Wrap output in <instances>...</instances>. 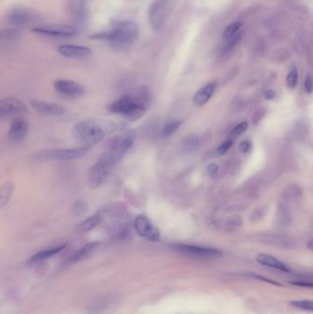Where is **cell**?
<instances>
[{
	"mask_svg": "<svg viewBox=\"0 0 313 314\" xmlns=\"http://www.w3.org/2000/svg\"><path fill=\"white\" fill-rule=\"evenodd\" d=\"M150 102V95L145 87L137 89L133 95H127L112 103L109 111L112 113L123 115L130 120H137L145 112Z\"/></svg>",
	"mask_w": 313,
	"mask_h": 314,
	"instance_id": "1",
	"label": "cell"
},
{
	"mask_svg": "<svg viewBox=\"0 0 313 314\" xmlns=\"http://www.w3.org/2000/svg\"><path fill=\"white\" fill-rule=\"evenodd\" d=\"M138 36V27L131 20L115 23L109 31L90 36L92 40H107L117 45L131 44Z\"/></svg>",
	"mask_w": 313,
	"mask_h": 314,
	"instance_id": "2",
	"label": "cell"
},
{
	"mask_svg": "<svg viewBox=\"0 0 313 314\" xmlns=\"http://www.w3.org/2000/svg\"><path fill=\"white\" fill-rule=\"evenodd\" d=\"M72 134L76 141L89 147L101 142L105 137L103 129L96 122L89 120H82L75 123L72 129Z\"/></svg>",
	"mask_w": 313,
	"mask_h": 314,
	"instance_id": "3",
	"label": "cell"
},
{
	"mask_svg": "<svg viewBox=\"0 0 313 314\" xmlns=\"http://www.w3.org/2000/svg\"><path fill=\"white\" fill-rule=\"evenodd\" d=\"M113 162L114 160L111 155H105L89 169V185L91 189L96 190L106 183Z\"/></svg>",
	"mask_w": 313,
	"mask_h": 314,
	"instance_id": "4",
	"label": "cell"
},
{
	"mask_svg": "<svg viewBox=\"0 0 313 314\" xmlns=\"http://www.w3.org/2000/svg\"><path fill=\"white\" fill-rule=\"evenodd\" d=\"M89 149L90 147L89 146H83L79 148H71V149L43 151L37 155V159L57 160V161L81 159L89 153Z\"/></svg>",
	"mask_w": 313,
	"mask_h": 314,
	"instance_id": "5",
	"label": "cell"
},
{
	"mask_svg": "<svg viewBox=\"0 0 313 314\" xmlns=\"http://www.w3.org/2000/svg\"><path fill=\"white\" fill-rule=\"evenodd\" d=\"M31 31L36 34L47 36L52 38H67L75 34V27L65 24H53L34 27Z\"/></svg>",
	"mask_w": 313,
	"mask_h": 314,
	"instance_id": "6",
	"label": "cell"
},
{
	"mask_svg": "<svg viewBox=\"0 0 313 314\" xmlns=\"http://www.w3.org/2000/svg\"><path fill=\"white\" fill-rule=\"evenodd\" d=\"M53 88L58 94L68 98H79L86 94V89L82 85L68 79H57L53 83Z\"/></svg>",
	"mask_w": 313,
	"mask_h": 314,
	"instance_id": "7",
	"label": "cell"
},
{
	"mask_svg": "<svg viewBox=\"0 0 313 314\" xmlns=\"http://www.w3.org/2000/svg\"><path fill=\"white\" fill-rule=\"evenodd\" d=\"M168 0H155L149 9V20L155 31L161 30L168 16Z\"/></svg>",
	"mask_w": 313,
	"mask_h": 314,
	"instance_id": "8",
	"label": "cell"
},
{
	"mask_svg": "<svg viewBox=\"0 0 313 314\" xmlns=\"http://www.w3.org/2000/svg\"><path fill=\"white\" fill-rule=\"evenodd\" d=\"M28 112L27 106L16 97H5L0 99V119L10 116L22 115Z\"/></svg>",
	"mask_w": 313,
	"mask_h": 314,
	"instance_id": "9",
	"label": "cell"
},
{
	"mask_svg": "<svg viewBox=\"0 0 313 314\" xmlns=\"http://www.w3.org/2000/svg\"><path fill=\"white\" fill-rule=\"evenodd\" d=\"M178 251L184 253L191 257L203 259H210V258H216L221 257V251L214 249V248L201 247L198 245H191V244H178L176 246Z\"/></svg>",
	"mask_w": 313,
	"mask_h": 314,
	"instance_id": "10",
	"label": "cell"
},
{
	"mask_svg": "<svg viewBox=\"0 0 313 314\" xmlns=\"http://www.w3.org/2000/svg\"><path fill=\"white\" fill-rule=\"evenodd\" d=\"M134 228L138 235L153 242H157L160 240L159 231L151 223V221L142 215L137 216L134 221Z\"/></svg>",
	"mask_w": 313,
	"mask_h": 314,
	"instance_id": "11",
	"label": "cell"
},
{
	"mask_svg": "<svg viewBox=\"0 0 313 314\" xmlns=\"http://www.w3.org/2000/svg\"><path fill=\"white\" fill-rule=\"evenodd\" d=\"M30 104L34 111L44 115L60 117L66 113V109L56 103L43 101V100H38V99H31Z\"/></svg>",
	"mask_w": 313,
	"mask_h": 314,
	"instance_id": "12",
	"label": "cell"
},
{
	"mask_svg": "<svg viewBox=\"0 0 313 314\" xmlns=\"http://www.w3.org/2000/svg\"><path fill=\"white\" fill-rule=\"evenodd\" d=\"M29 132V123L23 118H16L10 126L9 137L13 142H20L25 140Z\"/></svg>",
	"mask_w": 313,
	"mask_h": 314,
	"instance_id": "13",
	"label": "cell"
},
{
	"mask_svg": "<svg viewBox=\"0 0 313 314\" xmlns=\"http://www.w3.org/2000/svg\"><path fill=\"white\" fill-rule=\"evenodd\" d=\"M98 244H99L98 242H91V243L85 244L83 247L80 248L78 251H76L74 255H72L71 257H68L67 259L62 262V267L72 266L77 262L82 261L86 258H88L97 249Z\"/></svg>",
	"mask_w": 313,
	"mask_h": 314,
	"instance_id": "14",
	"label": "cell"
},
{
	"mask_svg": "<svg viewBox=\"0 0 313 314\" xmlns=\"http://www.w3.org/2000/svg\"><path fill=\"white\" fill-rule=\"evenodd\" d=\"M135 139V132L134 131H129L126 133H124L121 137L119 138V141L116 143L115 146L114 153H113V160L117 161L121 156H123L129 149L133 146V142Z\"/></svg>",
	"mask_w": 313,
	"mask_h": 314,
	"instance_id": "15",
	"label": "cell"
},
{
	"mask_svg": "<svg viewBox=\"0 0 313 314\" xmlns=\"http://www.w3.org/2000/svg\"><path fill=\"white\" fill-rule=\"evenodd\" d=\"M9 23L16 27H25L34 22V15L24 9H15L9 14Z\"/></svg>",
	"mask_w": 313,
	"mask_h": 314,
	"instance_id": "16",
	"label": "cell"
},
{
	"mask_svg": "<svg viewBox=\"0 0 313 314\" xmlns=\"http://www.w3.org/2000/svg\"><path fill=\"white\" fill-rule=\"evenodd\" d=\"M59 53L67 58H82L89 56L92 53L91 49L80 45H65L58 47Z\"/></svg>",
	"mask_w": 313,
	"mask_h": 314,
	"instance_id": "17",
	"label": "cell"
},
{
	"mask_svg": "<svg viewBox=\"0 0 313 314\" xmlns=\"http://www.w3.org/2000/svg\"><path fill=\"white\" fill-rule=\"evenodd\" d=\"M66 248H67V244H60L57 246L48 248V249H45V250H43L40 252L36 253L35 255H33L32 257L29 258V260L27 261V264L28 265L39 264L40 262L45 261L49 258L56 256L57 254L62 252V250H65Z\"/></svg>",
	"mask_w": 313,
	"mask_h": 314,
	"instance_id": "18",
	"label": "cell"
},
{
	"mask_svg": "<svg viewBox=\"0 0 313 314\" xmlns=\"http://www.w3.org/2000/svg\"><path fill=\"white\" fill-rule=\"evenodd\" d=\"M256 261L263 266L272 267V268L282 271V272H287V273L290 272L289 268L283 262L278 260V258L272 257L270 255L260 254L256 257Z\"/></svg>",
	"mask_w": 313,
	"mask_h": 314,
	"instance_id": "19",
	"label": "cell"
},
{
	"mask_svg": "<svg viewBox=\"0 0 313 314\" xmlns=\"http://www.w3.org/2000/svg\"><path fill=\"white\" fill-rule=\"evenodd\" d=\"M20 37L18 29H5L0 31V47H8L18 41Z\"/></svg>",
	"mask_w": 313,
	"mask_h": 314,
	"instance_id": "20",
	"label": "cell"
},
{
	"mask_svg": "<svg viewBox=\"0 0 313 314\" xmlns=\"http://www.w3.org/2000/svg\"><path fill=\"white\" fill-rule=\"evenodd\" d=\"M215 89H216V85L214 83H211V84L205 86L202 89H199L193 97L195 104H197L198 106H202L204 104H206L210 100V98L212 97Z\"/></svg>",
	"mask_w": 313,
	"mask_h": 314,
	"instance_id": "21",
	"label": "cell"
},
{
	"mask_svg": "<svg viewBox=\"0 0 313 314\" xmlns=\"http://www.w3.org/2000/svg\"><path fill=\"white\" fill-rule=\"evenodd\" d=\"M14 190H15V186L12 182H6L1 186L0 187V210H3L9 204L13 195Z\"/></svg>",
	"mask_w": 313,
	"mask_h": 314,
	"instance_id": "22",
	"label": "cell"
},
{
	"mask_svg": "<svg viewBox=\"0 0 313 314\" xmlns=\"http://www.w3.org/2000/svg\"><path fill=\"white\" fill-rule=\"evenodd\" d=\"M102 220L103 218H102L101 214L99 213L94 214L80 223V225L78 226V230L80 232H89V231L93 230L101 223Z\"/></svg>",
	"mask_w": 313,
	"mask_h": 314,
	"instance_id": "23",
	"label": "cell"
},
{
	"mask_svg": "<svg viewBox=\"0 0 313 314\" xmlns=\"http://www.w3.org/2000/svg\"><path fill=\"white\" fill-rule=\"evenodd\" d=\"M243 31H240L236 35L233 36L228 39L223 40V45H222V53H228L233 51L240 41L243 39Z\"/></svg>",
	"mask_w": 313,
	"mask_h": 314,
	"instance_id": "24",
	"label": "cell"
},
{
	"mask_svg": "<svg viewBox=\"0 0 313 314\" xmlns=\"http://www.w3.org/2000/svg\"><path fill=\"white\" fill-rule=\"evenodd\" d=\"M241 31H243L242 30V23H232V24H229V26L226 27V29L223 31V34H222V39L225 40V39L231 38L233 36L236 35Z\"/></svg>",
	"mask_w": 313,
	"mask_h": 314,
	"instance_id": "25",
	"label": "cell"
},
{
	"mask_svg": "<svg viewBox=\"0 0 313 314\" xmlns=\"http://www.w3.org/2000/svg\"><path fill=\"white\" fill-rule=\"evenodd\" d=\"M199 144V138L197 136H189V137L185 138L183 142V145H184V149L186 151H195Z\"/></svg>",
	"mask_w": 313,
	"mask_h": 314,
	"instance_id": "26",
	"label": "cell"
},
{
	"mask_svg": "<svg viewBox=\"0 0 313 314\" xmlns=\"http://www.w3.org/2000/svg\"><path fill=\"white\" fill-rule=\"evenodd\" d=\"M181 124H182V121L177 120V121H173L171 123L168 124L166 126H164L163 129V132H162L163 137H168V136L172 135L173 133H176L177 129L180 127Z\"/></svg>",
	"mask_w": 313,
	"mask_h": 314,
	"instance_id": "27",
	"label": "cell"
},
{
	"mask_svg": "<svg viewBox=\"0 0 313 314\" xmlns=\"http://www.w3.org/2000/svg\"><path fill=\"white\" fill-rule=\"evenodd\" d=\"M291 305L294 306L297 309H300V310H305V311H312L313 310V303L311 301H292L290 303Z\"/></svg>",
	"mask_w": 313,
	"mask_h": 314,
	"instance_id": "28",
	"label": "cell"
},
{
	"mask_svg": "<svg viewBox=\"0 0 313 314\" xmlns=\"http://www.w3.org/2000/svg\"><path fill=\"white\" fill-rule=\"evenodd\" d=\"M298 77H299V74H298V70L296 68L291 69L289 73L287 75V84L288 86L289 89H294L297 83H298Z\"/></svg>",
	"mask_w": 313,
	"mask_h": 314,
	"instance_id": "29",
	"label": "cell"
},
{
	"mask_svg": "<svg viewBox=\"0 0 313 314\" xmlns=\"http://www.w3.org/2000/svg\"><path fill=\"white\" fill-rule=\"evenodd\" d=\"M247 129H248V122H246V121L241 122L234 127V130L231 133V135L234 136V137H237L239 135H241L242 133H244Z\"/></svg>",
	"mask_w": 313,
	"mask_h": 314,
	"instance_id": "30",
	"label": "cell"
},
{
	"mask_svg": "<svg viewBox=\"0 0 313 314\" xmlns=\"http://www.w3.org/2000/svg\"><path fill=\"white\" fill-rule=\"evenodd\" d=\"M233 145V142L229 140V141H226V142H223L222 144H221L216 151V154L218 155H223L228 152L229 148L232 147Z\"/></svg>",
	"mask_w": 313,
	"mask_h": 314,
	"instance_id": "31",
	"label": "cell"
},
{
	"mask_svg": "<svg viewBox=\"0 0 313 314\" xmlns=\"http://www.w3.org/2000/svg\"><path fill=\"white\" fill-rule=\"evenodd\" d=\"M206 171L210 177H215L219 171V165L215 163L210 164L207 165Z\"/></svg>",
	"mask_w": 313,
	"mask_h": 314,
	"instance_id": "32",
	"label": "cell"
},
{
	"mask_svg": "<svg viewBox=\"0 0 313 314\" xmlns=\"http://www.w3.org/2000/svg\"><path fill=\"white\" fill-rule=\"evenodd\" d=\"M251 149V142L249 141H243L239 144V151L242 154H247Z\"/></svg>",
	"mask_w": 313,
	"mask_h": 314,
	"instance_id": "33",
	"label": "cell"
},
{
	"mask_svg": "<svg viewBox=\"0 0 313 314\" xmlns=\"http://www.w3.org/2000/svg\"><path fill=\"white\" fill-rule=\"evenodd\" d=\"M305 89L309 94L311 93V91H312V80H311L310 75H309L305 80Z\"/></svg>",
	"mask_w": 313,
	"mask_h": 314,
	"instance_id": "34",
	"label": "cell"
},
{
	"mask_svg": "<svg viewBox=\"0 0 313 314\" xmlns=\"http://www.w3.org/2000/svg\"><path fill=\"white\" fill-rule=\"evenodd\" d=\"M265 97L266 99H272L275 97V93L273 90H267L265 94Z\"/></svg>",
	"mask_w": 313,
	"mask_h": 314,
	"instance_id": "35",
	"label": "cell"
}]
</instances>
